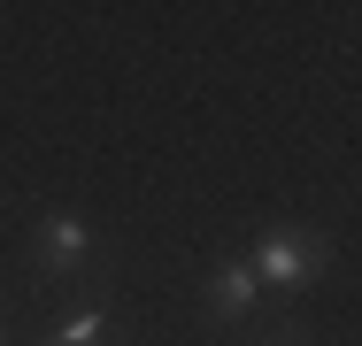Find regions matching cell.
<instances>
[{"label": "cell", "mask_w": 362, "mask_h": 346, "mask_svg": "<svg viewBox=\"0 0 362 346\" xmlns=\"http://www.w3.org/2000/svg\"><path fill=\"white\" fill-rule=\"evenodd\" d=\"M255 300H262V285H255V270H247V254H231V262L209 270V316H216V323H247Z\"/></svg>", "instance_id": "obj_3"}, {"label": "cell", "mask_w": 362, "mask_h": 346, "mask_svg": "<svg viewBox=\"0 0 362 346\" xmlns=\"http://www.w3.org/2000/svg\"><path fill=\"white\" fill-rule=\"evenodd\" d=\"M93 262V223L85 215H47L39 231V277H70Z\"/></svg>", "instance_id": "obj_2"}, {"label": "cell", "mask_w": 362, "mask_h": 346, "mask_svg": "<svg viewBox=\"0 0 362 346\" xmlns=\"http://www.w3.org/2000/svg\"><path fill=\"white\" fill-rule=\"evenodd\" d=\"M247 270H255L262 292H308L324 277V239H308V231H262L255 254H247Z\"/></svg>", "instance_id": "obj_1"}, {"label": "cell", "mask_w": 362, "mask_h": 346, "mask_svg": "<svg viewBox=\"0 0 362 346\" xmlns=\"http://www.w3.org/2000/svg\"><path fill=\"white\" fill-rule=\"evenodd\" d=\"M100 331H108L100 308H70V316L54 323V339H47V346H100Z\"/></svg>", "instance_id": "obj_4"}]
</instances>
